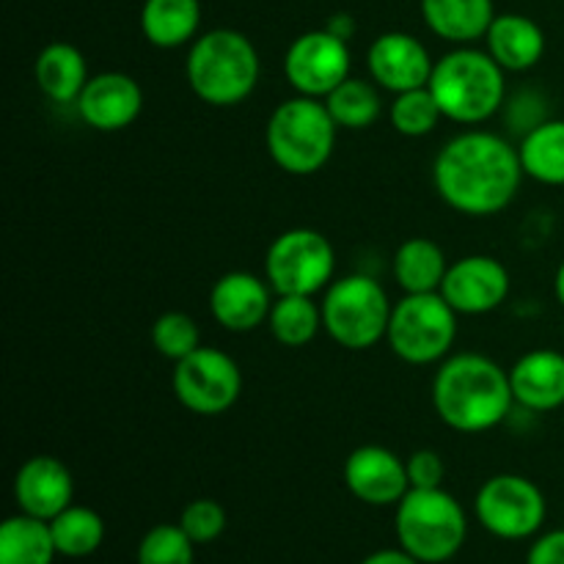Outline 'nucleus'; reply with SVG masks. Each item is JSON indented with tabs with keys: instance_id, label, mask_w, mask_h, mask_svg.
<instances>
[{
	"instance_id": "nucleus-33",
	"label": "nucleus",
	"mask_w": 564,
	"mask_h": 564,
	"mask_svg": "<svg viewBox=\"0 0 564 564\" xmlns=\"http://www.w3.org/2000/svg\"><path fill=\"white\" fill-rule=\"evenodd\" d=\"M180 527L196 545L215 543L226 532V510L215 499H196L182 510Z\"/></svg>"
},
{
	"instance_id": "nucleus-24",
	"label": "nucleus",
	"mask_w": 564,
	"mask_h": 564,
	"mask_svg": "<svg viewBox=\"0 0 564 564\" xmlns=\"http://www.w3.org/2000/svg\"><path fill=\"white\" fill-rule=\"evenodd\" d=\"M391 270L405 295H422V292H441L449 262H446L444 248L435 240L408 237L394 251Z\"/></svg>"
},
{
	"instance_id": "nucleus-35",
	"label": "nucleus",
	"mask_w": 564,
	"mask_h": 564,
	"mask_svg": "<svg viewBox=\"0 0 564 564\" xmlns=\"http://www.w3.org/2000/svg\"><path fill=\"white\" fill-rule=\"evenodd\" d=\"M408 466V479H411V488H444L446 466L444 457L433 449H419L413 452L405 460Z\"/></svg>"
},
{
	"instance_id": "nucleus-9",
	"label": "nucleus",
	"mask_w": 564,
	"mask_h": 564,
	"mask_svg": "<svg viewBox=\"0 0 564 564\" xmlns=\"http://www.w3.org/2000/svg\"><path fill=\"white\" fill-rule=\"evenodd\" d=\"M334 246L323 231L306 226L281 231L264 253V279L275 295L314 297L334 284Z\"/></svg>"
},
{
	"instance_id": "nucleus-34",
	"label": "nucleus",
	"mask_w": 564,
	"mask_h": 564,
	"mask_svg": "<svg viewBox=\"0 0 564 564\" xmlns=\"http://www.w3.org/2000/svg\"><path fill=\"white\" fill-rule=\"evenodd\" d=\"M540 97H543V94L534 91V88H523V91L507 97L505 108H501L507 113V119L512 121V127L521 132V138L527 135V132H532L534 127H540L543 121L551 119V116L545 113V102L534 105Z\"/></svg>"
},
{
	"instance_id": "nucleus-2",
	"label": "nucleus",
	"mask_w": 564,
	"mask_h": 564,
	"mask_svg": "<svg viewBox=\"0 0 564 564\" xmlns=\"http://www.w3.org/2000/svg\"><path fill=\"white\" fill-rule=\"evenodd\" d=\"M516 405L510 369L482 352L444 358L433 378V408L441 422L463 435L496 430Z\"/></svg>"
},
{
	"instance_id": "nucleus-20",
	"label": "nucleus",
	"mask_w": 564,
	"mask_h": 564,
	"mask_svg": "<svg viewBox=\"0 0 564 564\" xmlns=\"http://www.w3.org/2000/svg\"><path fill=\"white\" fill-rule=\"evenodd\" d=\"M485 50L505 72H529L543 61L545 33L527 14H496L485 33Z\"/></svg>"
},
{
	"instance_id": "nucleus-25",
	"label": "nucleus",
	"mask_w": 564,
	"mask_h": 564,
	"mask_svg": "<svg viewBox=\"0 0 564 564\" xmlns=\"http://www.w3.org/2000/svg\"><path fill=\"white\" fill-rule=\"evenodd\" d=\"M523 174L540 185L564 187V119H549L518 143Z\"/></svg>"
},
{
	"instance_id": "nucleus-1",
	"label": "nucleus",
	"mask_w": 564,
	"mask_h": 564,
	"mask_svg": "<svg viewBox=\"0 0 564 564\" xmlns=\"http://www.w3.org/2000/svg\"><path fill=\"white\" fill-rule=\"evenodd\" d=\"M523 176L518 147L490 130H463L444 143L433 163L441 202L468 218H490L510 207Z\"/></svg>"
},
{
	"instance_id": "nucleus-5",
	"label": "nucleus",
	"mask_w": 564,
	"mask_h": 564,
	"mask_svg": "<svg viewBox=\"0 0 564 564\" xmlns=\"http://www.w3.org/2000/svg\"><path fill=\"white\" fill-rule=\"evenodd\" d=\"M336 132L339 127L323 99L295 94L275 105L270 113L264 147L281 171L292 176H312L323 171L334 154Z\"/></svg>"
},
{
	"instance_id": "nucleus-15",
	"label": "nucleus",
	"mask_w": 564,
	"mask_h": 564,
	"mask_svg": "<svg viewBox=\"0 0 564 564\" xmlns=\"http://www.w3.org/2000/svg\"><path fill=\"white\" fill-rule=\"evenodd\" d=\"M435 61L430 58V50L422 39L405 31L380 33L367 50L369 77L378 83L383 91L402 94L413 88L430 86Z\"/></svg>"
},
{
	"instance_id": "nucleus-28",
	"label": "nucleus",
	"mask_w": 564,
	"mask_h": 564,
	"mask_svg": "<svg viewBox=\"0 0 564 564\" xmlns=\"http://www.w3.org/2000/svg\"><path fill=\"white\" fill-rule=\"evenodd\" d=\"M268 328L284 347H306L323 328V306L308 295H275Z\"/></svg>"
},
{
	"instance_id": "nucleus-13",
	"label": "nucleus",
	"mask_w": 564,
	"mask_h": 564,
	"mask_svg": "<svg viewBox=\"0 0 564 564\" xmlns=\"http://www.w3.org/2000/svg\"><path fill=\"white\" fill-rule=\"evenodd\" d=\"M512 279L501 259L488 253H471L449 264L441 284V295L463 317H482L505 306L510 297Z\"/></svg>"
},
{
	"instance_id": "nucleus-6",
	"label": "nucleus",
	"mask_w": 564,
	"mask_h": 564,
	"mask_svg": "<svg viewBox=\"0 0 564 564\" xmlns=\"http://www.w3.org/2000/svg\"><path fill=\"white\" fill-rule=\"evenodd\" d=\"M394 529L400 549L422 564H441L466 545L468 518L449 490L411 488L397 505Z\"/></svg>"
},
{
	"instance_id": "nucleus-30",
	"label": "nucleus",
	"mask_w": 564,
	"mask_h": 564,
	"mask_svg": "<svg viewBox=\"0 0 564 564\" xmlns=\"http://www.w3.org/2000/svg\"><path fill=\"white\" fill-rule=\"evenodd\" d=\"M391 127L405 138H424L435 132L444 113H441L438 99L433 97L430 86L413 88V91L394 94V102L389 108Z\"/></svg>"
},
{
	"instance_id": "nucleus-31",
	"label": "nucleus",
	"mask_w": 564,
	"mask_h": 564,
	"mask_svg": "<svg viewBox=\"0 0 564 564\" xmlns=\"http://www.w3.org/2000/svg\"><path fill=\"white\" fill-rule=\"evenodd\" d=\"M196 543L185 534L180 523L152 527L138 543V564H193Z\"/></svg>"
},
{
	"instance_id": "nucleus-18",
	"label": "nucleus",
	"mask_w": 564,
	"mask_h": 564,
	"mask_svg": "<svg viewBox=\"0 0 564 564\" xmlns=\"http://www.w3.org/2000/svg\"><path fill=\"white\" fill-rule=\"evenodd\" d=\"M72 496H75L72 471L53 455L28 457L14 477V501L20 512L42 521H53L66 507H72Z\"/></svg>"
},
{
	"instance_id": "nucleus-32",
	"label": "nucleus",
	"mask_w": 564,
	"mask_h": 564,
	"mask_svg": "<svg viewBox=\"0 0 564 564\" xmlns=\"http://www.w3.org/2000/svg\"><path fill=\"white\" fill-rule=\"evenodd\" d=\"M152 345L169 361H182L202 347V328L185 312H165L152 325Z\"/></svg>"
},
{
	"instance_id": "nucleus-36",
	"label": "nucleus",
	"mask_w": 564,
	"mask_h": 564,
	"mask_svg": "<svg viewBox=\"0 0 564 564\" xmlns=\"http://www.w3.org/2000/svg\"><path fill=\"white\" fill-rule=\"evenodd\" d=\"M527 564H564V529L540 534L529 549Z\"/></svg>"
},
{
	"instance_id": "nucleus-23",
	"label": "nucleus",
	"mask_w": 564,
	"mask_h": 564,
	"mask_svg": "<svg viewBox=\"0 0 564 564\" xmlns=\"http://www.w3.org/2000/svg\"><path fill=\"white\" fill-rule=\"evenodd\" d=\"M202 0H143L141 33L152 47L176 50L202 33Z\"/></svg>"
},
{
	"instance_id": "nucleus-39",
	"label": "nucleus",
	"mask_w": 564,
	"mask_h": 564,
	"mask_svg": "<svg viewBox=\"0 0 564 564\" xmlns=\"http://www.w3.org/2000/svg\"><path fill=\"white\" fill-rule=\"evenodd\" d=\"M554 295L556 301H560V306L564 308V259L560 268H556V275H554Z\"/></svg>"
},
{
	"instance_id": "nucleus-29",
	"label": "nucleus",
	"mask_w": 564,
	"mask_h": 564,
	"mask_svg": "<svg viewBox=\"0 0 564 564\" xmlns=\"http://www.w3.org/2000/svg\"><path fill=\"white\" fill-rule=\"evenodd\" d=\"M50 532H53L58 556L83 560V556H91L102 545L105 521L91 507L72 505L50 521Z\"/></svg>"
},
{
	"instance_id": "nucleus-17",
	"label": "nucleus",
	"mask_w": 564,
	"mask_h": 564,
	"mask_svg": "<svg viewBox=\"0 0 564 564\" xmlns=\"http://www.w3.org/2000/svg\"><path fill=\"white\" fill-rule=\"evenodd\" d=\"M75 108L91 130L121 132L141 116L143 88L127 72H99L86 83Z\"/></svg>"
},
{
	"instance_id": "nucleus-8",
	"label": "nucleus",
	"mask_w": 564,
	"mask_h": 564,
	"mask_svg": "<svg viewBox=\"0 0 564 564\" xmlns=\"http://www.w3.org/2000/svg\"><path fill=\"white\" fill-rule=\"evenodd\" d=\"M460 314L446 303L441 292L402 295L391 308L386 341L400 361L411 367H430L449 358L457 339Z\"/></svg>"
},
{
	"instance_id": "nucleus-27",
	"label": "nucleus",
	"mask_w": 564,
	"mask_h": 564,
	"mask_svg": "<svg viewBox=\"0 0 564 564\" xmlns=\"http://www.w3.org/2000/svg\"><path fill=\"white\" fill-rule=\"evenodd\" d=\"M339 130H369L383 113L380 86L364 77H347L323 99Z\"/></svg>"
},
{
	"instance_id": "nucleus-3",
	"label": "nucleus",
	"mask_w": 564,
	"mask_h": 564,
	"mask_svg": "<svg viewBox=\"0 0 564 564\" xmlns=\"http://www.w3.org/2000/svg\"><path fill=\"white\" fill-rule=\"evenodd\" d=\"M262 61L251 39L235 28H213L191 44L185 80L202 102L235 108L257 91Z\"/></svg>"
},
{
	"instance_id": "nucleus-12",
	"label": "nucleus",
	"mask_w": 564,
	"mask_h": 564,
	"mask_svg": "<svg viewBox=\"0 0 564 564\" xmlns=\"http://www.w3.org/2000/svg\"><path fill=\"white\" fill-rule=\"evenodd\" d=\"M284 75L295 94L325 99L352 75L350 42L330 33L328 28L301 33L284 53Z\"/></svg>"
},
{
	"instance_id": "nucleus-21",
	"label": "nucleus",
	"mask_w": 564,
	"mask_h": 564,
	"mask_svg": "<svg viewBox=\"0 0 564 564\" xmlns=\"http://www.w3.org/2000/svg\"><path fill=\"white\" fill-rule=\"evenodd\" d=\"M424 25L455 47L479 42L496 20L494 0H419Z\"/></svg>"
},
{
	"instance_id": "nucleus-4",
	"label": "nucleus",
	"mask_w": 564,
	"mask_h": 564,
	"mask_svg": "<svg viewBox=\"0 0 564 564\" xmlns=\"http://www.w3.org/2000/svg\"><path fill=\"white\" fill-rule=\"evenodd\" d=\"M430 91L438 99L444 119L477 127L494 119L507 102V72L488 50L466 44L435 61Z\"/></svg>"
},
{
	"instance_id": "nucleus-11",
	"label": "nucleus",
	"mask_w": 564,
	"mask_h": 564,
	"mask_svg": "<svg viewBox=\"0 0 564 564\" xmlns=\"http://www.w3.org/2000/svg\"><path fill=\"white\" fill-rule=\"evenodd\" d=\"M171 386L185 411L196 416H220L240 400L242 372L229 352L202 345L196 352L176 361Z\"/></svg>"
},
{
	"instance_id": "nucleus-22",
	"label": "nucleus",
	"mask_w": 564,
	"mask_h": 564,
	"mask_svg": "<svg viewBox=\"0 0 564 564\" xmlns=\"http://www.w3.org/2000/svg\"><path fill=\"white\" fill-rule=\"evenodd\" d=\"M33 80L39 91L55 105H75L83 94L88 75V61L75 44L69 42H50L44 44L42 53L33 64Z\"/></svg>"
},
{
	"instance_id": "nucleus-7",
	"label": "nucleus",
	"mask_w": 564,
	"mask_h": 564,
	"mask_svg": "<svg viewBox=\"0 0 564 564\" xmlns=\"http://www.w3.org/2000/svg\"><path fill=\"white\" fill-rule=\"evenodd\" d=\"M323 328L339 347L361 352L386 339L391 323L389 292L372 275H341L325 290Z\"/></svg>"
},
{
	"instance_id": "nucleus-38",
	"label": "nucleus",
	"mask_w": 564,
	"mask_h": 564,
	"mask_svg": "<svg viewBox=\"0 0 564 564\" xmlns=\"http://www.w3.org/2000/svg\"><path fill=\"white\" fill-rule=\"evenodd\" d=\"M325 28H328L330 33H336L339 39H345V42H350L352 33H356V20H352L350 14H334Z\"/></svg>"
},
{
	"instance_id": "nucleus-19",
	"label": "nucleus",
	"mask_w": 564,
	"mask_h": 564,
	"mask_svg": "<svg viewBox=\"0 0 564 564\" xmlns=\"http://www.w3.org/2000/svg\"><path fill=\"white\" fill-rule=\"evenodd\" d=\"M516 405L532 413H551L564 405V352L529 350L510 369Z\"/></svg>"
},
{
	"instance_id": "nucleus-26",
	"label": "nucleus",
	"mask_w": 564,
	"mask_h": 564,
	"mask_svg": "<svg viewBox=\"0 0 564 564\" xmlns=\"http://www.w3.org/2000/svg\"><path fill=\"white\" fill-rule=\"evenodd\" d=\"M58 556L50 521L20 516L6 518L0 527V564H53Z\"/></svg>"
},
{
	"instance_id": "nucleus-10",
	"label": "nucleus",
	"mask_w": 564,
	"mask_h": 564,
	"mask_svg": "<svg viewBox=\"0 0 564 564\" xmlns=\"http://www.w3.org/2000/svg\"><path fill=\"white\" fill-rule=\"evenodd\" d=\"M474 516L499 540H529L543 529L549 501L521 474H496L474 496Z\"/></svg>"
},
{
	"instance_id": "nucleus-14",
	"label": "nucleus",
	"mask_w": 564,
	"mask_h": 564,
	"mask_svg": "<svg viewBox=\"0 0 564 564\" xmlns=\"http://www.w3.org/2000/svg\"><path fill=\"white\" fill-rule=\"evenodd\" d=\"M341 479L345 488L369 507H397L411 490L405 460L378 444L352 449L341 468Z\"/></svg>"
},
{
	"instance_id": "nucleus-37",
	"label": "nucleus",
	"mask_w": 564,
	"mask_h": 564,
	"mask_svg": "<svg viewBox=\"0 0 564 564\" xmlns=\"http://www.w3.org/2000/svg\"><path fill=\"white\" fill-rule=\"evenodd\" d=\"M361 564H422L416 556L408 554L405 549H380L369 554Z\"/></svg>"
},
{
	"instance_id": "nucleus-16",
	"label": "nucleus",
	"mask_w": 564,
	"mask_h": 564,
	"mask_svg": "<svg viewBox=\"0 0 564 564\" xmlns=\"http://www.w3.org/2000/svg\"><path fill=\"white\" fill-rule=\"evenodd\" d=\"M273 295L268 279H259L248 270H231L209 290V314L229 334H251L268 325Z\"/></svg>"
}]
</instances>
